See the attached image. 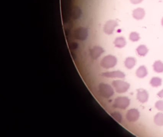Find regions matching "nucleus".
<instances>
[{
	"label": "nucleus",
	"mask_w": 163,
	"mask_h": 137,
	"mask_svg": "<svg viewBox=\"0 0 163 137\" xmlns=\"http://www.w3.org/2000/svg\"><path fill=\"white\" fill-rule=\"evenodd\" d=\"M117 59L113 55H107L103 57L99 61V66L104 69L108 70L116 66Z\"/></svg>",
	"instance_id": "1"
},
{
	"label": "nucleus",
	"mask_w": 163,
	"mask_h": 137,
	"mask_svg": "<svg viewBox=\"0 0 163 137\" xmlns=\"http://www.w3.org/2000/svg\"><path fill=\"white\" fill-rule=\"evenodd\" d=\"M130 104V100L127 97H118L114 100L113 107L114 108L125 110Z\"/></svg>",
	"instance_id": "2"
},
{
	"label": "nucleus",
	"mask_w": 163,
	"mask_h": 137,
	"mask_svg": "<svg viewBox=\"0 0 163 137\" xmlns=\"http://www.w3.org/2000/svg\"><path fill=\"white\" fill-rule=\"evenodd\" d=\"M112 85L117 93H125L129 90L130 84L121 80H115L112 82Z\"/></svg>",
	"instance_id": "3"
},
{
	"label": "nucleus",
	"mask_w": 163,
	"mask_h": 137,
	"mask_svg": "<svg viewBox=\"0 0 163 137\" xmlns=\"http://www.w3.org/2000/svg\"><path fill=\"white\" fill-rule=\"evenodd\" d=\"M118 26V22L115 20H110L105 23L103 27V31L107 35H111L113 33L115 29Z\"/></svg>",
	"instance_id": "4"
},
{
	"label": "nucleus",
	"mask_w": 163,
	"mask_h": 137,
	"mask_svg": "<svg viewBox=\"0 0 163 137\" xmlns=\"http://www.w3.org/2000/svg\"><path fill=\"white\" fill-rule=\"evenodd\" d=\"M125 76V75L124 72L120 71H107V72H103L102 74H100L98 77L106 78H121V79H123V78H124Z\"/></svg>",
	"instance_id": "5"
},
{
	"label": "nucleus",
	"mask_w": 163,
	"mask_h": 137,
	"mask_svg": "<svg viewBox=\"0 0 163 137\" xmlns=\"http://www.w3.org/2000/svg\"><path fill=\"white\" fill-rule=\"evenodd\" d=\"M139 117H140V113L136 109L129 110L126 113V119L129 122H135L138 120Z\"/></svg>",
	"instance_id": "6"
},
{
	"label": "nucleus",
	"mask_w": 163,
	"mask_h": 137,
	"mask_svg": "<svg viewBox=\"0 0 163 137\" xmlns=\"http://www.w3.org/2000/svg\"><path fill=\"white\" fill-rule=\"evenodd\" d=\"M148 92L144 89H139L137 90V99L141 103H145L148 99Z\"/></svg>",
	"instance_id": "7"
},
{
	"label": "nucleus",
	"mask_w": 163,
	"mask_h": 137,
	"mask_svg": "<svg viewBox=\"0 0 163 137\" xmlns=\"http://www.w3.org/2000/svg\"><path fill=\"white\" fill-rule=\"evenodd\" d=\"M133 16L136 20H141L145 16V11L143 8H138L133 11Z\"/></svg>",
	"instance_id": "8"
},
{
	"label": "nucleus",
	"mask_w": 163,
	"mask_h": 137,
	"mask_svg": "<svg viewBox=\"0 0 163 137\" xmlns=\"http://www.w3.org/2000/svg\"><path fill=\"white\" fill-rule=\"evenodd\" d=\"M126 42L124 38L123 37H117L114 41V44L117 48H122L126 45Z\"/></svg>",
	"instance_id": "9"
},
{
	"label": "nucleus",
	"mask_w": 163,
	"mask_h": 137,
	"mask_svg": "<svg viewBox=\"0 0 163 137\" xmlns=\"http://www.w3.org/2000/svg\"><path fill=\"white\" fill-rule=\"evenodd\" d=\"M136 64V60L133 57H128L125 60L124 64L128 69H131Z\"/></svg>",
	"instance_id": "10"
},
{
	"label": "nucleus",
	"mask_w": 163,
	"mask_h": 137,
	"mask_svg": "<svg viewBox=\"0 0 163 137\" xmlns=\"http://www.w3.org/2000/svg\"><path fill=\"white\" fill-rule=\"evenodd\" d=\"M147 71L144 66H141L136 71V75L140 78H143L147 75Z\"/></svg>",
	"instance_id": "11"
},
{
	"label": "nucleus",
	"mask_w": 163,
	"mask_h": 137,
	"mask_svg": "<svg viewBox=\"0 0 163 137\" xmlns=\"http://www.w3.org/2000/svg\"><path fill=\"white\" fill-rule=\"evenodd\" d=\"M138 55L141 56H145L148 52V50L146 46L144 45H141L138 46L136 49Z\"/></svg>",
	"instance_id": "12"
},
{
	"label": "nucleus",
	"mask_w": 163,
	"mask_h": 137,
	"mask_svg": "<svg viewBox=\"0 0 163 137\" xmlns=\"http://www.w3.org/2000/svg\"><path fill=\"white\" fill-rule=\"evenodd\" d=\"M154 70L157 73L163 72V63L160 61H155L153 65Z\"/></svg>",
	"instance_id": "13"
},
{
	"label": "nucleus",
	"mask_w": 163,
	"mask_h": 137,
	"mask_svg": "<svg viewBox=\"0 0 163 137\" xmlns=\"http://www.w3.org/2000/svg\"><path fill=\"white\" fill-rule=\"evenodd\" d=\"M154 122L157 126H163V113H158L154 118Z\"/></svg>",
	"instance_id": "14"
},
{
	"label": "nucleus",
	"mask_w": 163,
	"mask_h": 137,
	"mask_svg": "<svg viewBox=\"0 0 163 137\" xmlns=\"http://www.w3.org/2000/svg\"><path fill=\"white\" fill-rule=\"evenodd\" d=\"M162 84V80L158 77H154L150 81V84L154 87L160 86Z\"/></svg>",
	"instance_id": "15"
},
{
	"label": "nucleus",
	"mask_w": 163,
	"mask_h": 137,
	"mask_svg": "<svg viewBox=\"0 0 163 137\" xmlns=\"http://www.w3.org/2000/svg\"><path fill=\"white\" fill-rule=\"evenodd\" d=\"M111 116L116 121L119 122H121L123 119L122 114L118 111H114L111 113Z\"/></svg>",
	"instance_id": "16"
},
{
	"label": "nucleus",
	"mask_w": 163,
	"mask_h": 137,
	"mask_svg": "<svg viewBox=\"0 0 163 137\" xmlns=\"http://www.w3.org/2000/svg\"><path fill=\"white\" fill-rule=\"evenodd\" d=\"M130 40L132 42H137L140 39V36L137 32H133L130 35Z\"/></svg>",
	"instance_id": "17"
},
{
	"label": "nucleus",
	"mask_w": 163,
	"mask_h": 137,
	"mask_svg": "<svg viewBox=\"0 0 163 137\" xmlns=\"http://www.w3.org/2000/svg\"><path fill=\"white\" fill-rule=\"evenodd\" d=\"M155 107L158 110L163 111V100H159L155 103Z\"/></svg>",
	"instance_id": "18"
},
{
	"label": "nucleus",
	"mask_w": 163,
	"mask_h": 137,
	"mask_svg": "<svg viewBox=\"0 0 163 137\" xmlns=\"http://www.w3.org/2000/svg\"><path fill=\"white\" fill-rule=\"evenodd\" d=\"M143 0H130L132 3L134 4H139L143 2Z\"/></svg>",
	"instance_id": "19"
},
{
	"label": "nucleus",
	"mask_w": 163,
	"mask_h": 137,
	"mask_svg": "<svg viewBox=\"0 0 163 137\" xmlns=\"http://www.w3.org/2000/svg\"><path fill=\"white\" fill-rule=\"evenodd\" d=\"M157 95H158L159 97H160V98H163V90H162L159 93H158Z\"/></svg>",
	"instance_id": "20"
},
{
	"label": "nucleus",
	"mask_w": 163,
	"mask_h": 137,
	"mask_svg": "<svg viewBox=\"0 0 163 137\" xmlns=\"http://www.w3.org/2000/svg\"><path fill=\"white\" fill-rule=\"evenodd\" d=\"M162 25H163V18L162 20Z\"/></svg>",
	"instance_id": "21"
}]
</instances>
